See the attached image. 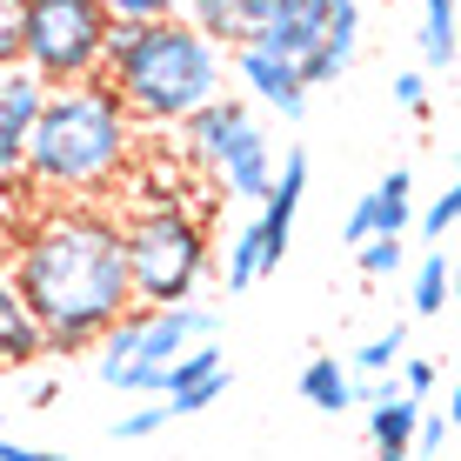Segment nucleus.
Here are the masks:
<instances>
[{
    "label": "nucleus",
    "mask_w": 461,
    "mask_h": 461,
    "mask_svg": "<svg viewBox=\"0 0 461 461\" xmlns=\"http://www.w3.org/2000/svg\"><path fill=\"white\" fill-rule=\"evenodd\" d=\"M394 101H402L408 114H421L428 107V74H394Z\"/></svg>",
    "instance_id": "c85d7f7f"
},
{
    "label": "nucleus",
    "mask_w": 461,
    "mask_h": 461,
    "mask_svg": "<svg viewBox=\"0 0 461 461\" xmlns=\"http://www.w3.org/2000/svg\"><path fill=\"white\" fill-rule=\"evenodd\" d=\"M228 60H234V74H241V87H248L261 107H275L281 121H301V114H308V81H301L294 60L267 54V47H234Z\"/></svg>",
    "instance_id": "f8f14e48"
},
{
    "label": "nucleus",
    "mask_w": 461,
    "mask_h": 461,
    "mask_svg": "<svg viewBox=\"0 0 461 461\" xmlns=\"http://www.w3.org/2000/svg\"><path fill=\"white\" fill-rule=\"evenodd\" d=\"M101 81L114 87L134 127H181L194 107L228 94V47L194 34L181 14L148 27H114L101 54Z\"/></svg>",
    "instance_id": "7ed1b4c3"
},
{
    "label": "nucleus",
    "mask_w": 461,
    "mask_h": 461,
    "mask_svg": "<svg viewBox=\"0 0 461 461\" xmlns=\"http://www.w3.org/2000/svg\"><path fill=\"white\" fill-rule=\"evenodd\" d=\"M402 261H408V248H402V234H375V241H361V275H402Z\"/></svg>",
    "instance_id": "393cba45"
},
{
    "label": "nucleus",
    "mask_w": 461,
    "mask_h": 461,
    "mask_svg": "<svg viewBox=\"0 0 461 461\" xmlns=\"http://www.w3.org/2000/svg\"><path fill=\"white\" fill-rule=\"evenodd\" d=\"M261 275H267V267H261V234H254V214H248L241 228L228 234V248H221V288H228V294H248Z\"/></svg>",
    "instance_id": "a211bd4d"
},
{
    "label": "nucleus",
    "mask_w": 461,
    "mask_h": 461,
    "mask_svg": "<svg viewBox=\"0 0 461 461\" xmlns=\"http://www.w3.org/2000/svg\"><path fill=\"white\" fill-rule=\"evenodd\" d=\"M41 101H47V81H34L21 60L0 68V181L21 174V148H27V127H34Z\"/></svg>",
    "instance_id": "4468645a"
},
{
    "label": "nucleus",
    "mask_w": 461,
    "mask_h": 461,
    "mask_svg": "<svg viewBox=\"0 0 461 461\" xmlns=\"http://www.w3.org/2000/svg\"><path fill=\"white\" fill-rule=\"evenodd\" d=\"M435 381H441V361H435V355H402V361H394V388L415 394V402L435 388Z\"/></svg>",
    "instance_id": "a878e982"
},
{
    "label": "nucleus",
    "mask_w": 461,
    "mask_h": 461,
    "mask_svg": "<svg viewBox=\"0 0 461 461\" xmlns=\"http://www.w3.org/2000/svg\"><path fill=\"white\" fill-rule=\"evenodd\" d=\"M301 194H308V154H301V148H288V161L275 167V187H267V201L254 208V234H261V267H267V275H275V267L288 261Z\"/></svg>",
    "instance_id": "6e6552de"
},
{
    "label": "nucleus",
    "mask_w": 461,
    "mask_h": 461,
    "mask_svg": "<svg viewBox=\"0 0 461 461\" xmlns=\"http://www.w3.org/2000/svg\"><path fill=\"white\" fill-rule=\"evenodd\" d=\"M301 402L321 408V415H348V408H355V375H348V361L314 355L308 368H301Z\"/></svg>",
    "instance_id": "f3484780"
},
{
    "label": "nucleus",
    "mask_w": 461,
    "mask_h": 461,
    "mask_svg": "<svg viewBox=\"0 0 461 461\" xmlns=\"http://www.w3.org/2000/svg\"><path fill=\"white\" fill-rule=\"evenodd\" d=\"M101 7H107L114 27H148V21H174L181 0H101Z\"/></svg>",
    "instance_id": "b1692460"
},
{
    "label": "nucleus",
    "mask_w": 461,
    "mask_h": 461,
    "mask_svg": "<svg viewBox=\"0 0 461 461\" xmlns=\"http://www.w3.org/2000/svg\"><path fill=\"white\" fill-rule=\"evenodd\" d=\"M47 355V341H41V328H34V314H27V301L21 288H14V275H7V261H0V368H34V361Z\"/></svg>",
    "instance_id": "dca6fc26"
},
{
    "label": "nucleus",
    "mask_w": 461,
    "mask_h": 461,
    "mask_svg": "<svg viewBox=\"0 0 461 461\" xmlns=\"http://www.w3.org/2000/svg\"><path fill=\"white\" fill-rule=\"evenodd\" d=\"M408 221H415V174L388 167L368 194L355 201V214H348L341 234H348V248H361V241H375V234H402Z\"/></svg>",
    "instance_id": "ddd939ff"
},
{
    "label": "nucleus",
    "mask_w": 461,
    "mask_h": 461,
    "mask_svg": "<svg viewBox=\"0 0 461 461\" xmlns=\"http://www.w3.org/2000/svg\"><path fill=\"white\" fill-rule=\"evenodd\" d=\"M167 402V415H201V408H214L221 394H228V361H221V341H194L181 361L161 375V388H154Z\"/></svg>",
    "instance_id": "9d476101"
},
{
    "label": "nucleus",
    "mask_w": 461,
    "mask_h": 461,
    "mask_svg": "<svg viewBox=\"0 0 461 461\" xmlns=\"http://www.w3.org/2000/svg\"><path fill=\"white\" fill-rule=\"evenodd\" d=\"M402 355H408V328H402V321H388L381 335H368V341L355 348V355H348V375H355V381L394 375V361H402Z\"/></svg>",
    "instance_id": "aec40b11"
},
{
    "label": "nucleus",
    "mask_w": 461,
    "mask_h": 461,
    "mask_svg": "<svg viewBox=\"0 0 461 461\" xmlns=\"http://www.w3.org/2000/svg\"><path fill=\"white\" fill-rule=\"evenodd\" d=\"M47 355H94V341L134 308L121 214L101 201H54L21 228L7 261Z\"/></svg>",
    "instance_id": "f257e3e1"
},
{
    "label": "nucleus",
    "mask_w": 461,
    "mask_h": 461,
    "mask_svg": "<svg viewBox=\"0 0 461 461\" xmlns=\"http://www.w3.org/2000/svg\"><path fill=\"white\" fill-rule=\"evenodd\" d=\"M181 161L201 167L221 194L241 201V208H261L267 187H275V148H267V127L254 121L234 94H221V101L194 107V114L181 121Z\"/></svg>",
    "instance_id": "423d86ee"
},
{
    "label": "nucleus",
    "mask_w": 461,
    "mask_h": 461,
    "mask_svg": "<svg viewBox=\"0 0 461 461\" xmlns=\"http://www.w3.org/2000/svg\"><path fill=\"white\" fill-rule=\"evenodd\" d=\"M221 335V308H201V301H181V308H127L101 341H94V375L121 394H154L161 375L187 355L194 341Z\"/></svg>",
    "instance_id": "39448f33"
},
{
    "label": "nucleus",
    "mask_w": 461,
    "mask_h": 461,
    "mask_svg": "<svg viewBox=\"0 0 461 461\" xmlns=\"http://www.w3.org/2000/svg\"><path fill=\"white\" fill-rule=\"evenodd\" d=\"M261 14H267V0H181V21L194 34H208L214 47H228V54L254 41Z\"/></svg>",
    "instance_id": "2eb2a0df"
},
{
    "label": "nucleus",
    "mask_w": 461,
    "mask_h": 461,
    "mask_svg": "<svg viewBox=\"0 0 461 461\" xmlns=\"http://www.w3.org/2000/svg\"><path fill=\"white\" fill-rule=\"evenodd\" d=\"M355 408H368L375 461H408V441H415V421H421L415 394L394 388V375H375V381H355Z\"/></svg>",
    "instance_id": "1a4fd4ad"
},
{
    "label": "nucleus",
    "mask_w": 461,
    "mask_h": 461,
    "mask_svg": "<svg viewBox=\"0 0 461 461\" xmlns=\"http://www.w3.org/2000/svg\"><path fill=\"white\" fill-rule=\"evenodd\" d=\"M107 34L114 21L101 0H21V68L47 87L101 81Z\"/></svg>",
    "instance_id": "0eeeda50"
},
{
    "label": "nucleus",
    "mask_w": 461,
    "mask_h": 461,
    "mask_svg": "<svg viewBox=\"0 0 461 461\" xmlns=\"http://www.w3.org/2000/svg\"><path fill=\"white\" fill-rule=\"evenodd\" d=\"M21 60V0H0V68Z\"/></svg>",
    "instance_id": "cd10ccee"
},
{
    "label": "nucleus",
    "mask_w": 461,
    "mask_h": 461,
    "mask_svg": "<svg viewBox=\"0 0 461 461\" xmlns=\"http://www.w3.org/2000/svg\"><path fill=\"white\" fill-rule=\"evenodd\" d=\"M421 60L441 74L455 68V0H421Z\"/></svg>",
    "instance_id": "412c9836"
},
{
    "label": "nucleus",
    "mask_w": 461,
    "mask_h": 461,
    "mask_svg": "<svg viewBox=\"0 0 461 461\" xmlns=\"http://www.w3.org/2000/svg\"><path fill=\"white\" fill-rule=\"evenodd\" d=\"M455 221H461V187L448 181V187H441V194H435V201H428V208L415 214V234H421L428 248H441V241L455 234Z\"/></svg>",
    "instance_id": "5701e85b"
},
{
    "label": "nucleus",
    "mask_w": 461,
    "mask_h": 461,
    "mask_svg": "<svg viewBox=\"0 0 461 461\" xmlns=\"http://www.w3.org/2000/svg\"><path fill=\"white\" fill-rule=\"evenodd\" d=\"M455 441V388L441 394V408H421L415 421V441H408V461H435L441 448Z\"/></svg>",
    "instance_id": "4be33fe9"
},
{
    "label": "nucleus",
    "mask_w": 461,
    "mask_h": 461,
    "mask_svg": "<svg viewBox=\"0 0 461 461\" xmlns=\"http://www.w3.org/2000/svg\"><path fill=\"white\" fill-rule=\"evenodd\" d=\"M174 415H167V402H154V408H134V415H121L114 421V441H148V435H161Z\"/></svg>",
    "instance_id": "bb28decb"
},
{
    "label": "nucleus",
    "mask_w": 461,
    "mask_h": 461,
    "mask_svg": "<svg viewBox=\"0 0 461 461\" xmlns=\"http://www.w3.org/2000/svg\"><path fill=\"white\" fill-rule=\"evenodd\" d=\"M448 294H455V261H448V248H428L415 261V294H408V308H415L421 321H435V314L448 308Z\"/></svg>",
    "instance_id": "6ab92c4d"
},
{
    "label": "nucleus",
    "mask_w": 461,
    "mask_h": 461,
    "mask_svg": "<svg viewBox=\"0 0 461 461\" xmlns=\"http://www.w3.org/2000/svg\"><path fill=\"white\" fill-rule=\"evenodd\" d=\"M121 254H127L134 308H181L214 275V241L201 208H127Z\"/></svg>",
    "instance_id": "20e7f679"
},
{
    "label": "nucleus",
    "mask_w": 461,
    "mask_h": 461,
    "mask_svg": "<svg viewBox=\"0 0 461 461\" xmlns=\"http://www.w3.org/2000/svg\"><path fill=\"white\" fill-rule=\"evenodd\" d=\"M0 461H68V455H60V448H34V441L0 435Z\"/></svg>",
    "instance_id": "c756f323"
},
{
    "label": "nucleus",
    "mask_w": 461,
    "mask_h": 461,
    "mask_svg": "<svg viewBox=\"0 0 461 461\" xmlns=\"http://www.w3.org/2000/svg\"><path fill=\"white\" fill-rule=\"evenodd\" d=\"M321 41H328V7H314V0H267V14H261L248 47H267V54L301 68V60L321 54Z\"/></svg>",
    "instance_id": "9b49d317"
},
{
    "label": "nucleus",
    "mask_w": 461,
    "mask_h": 461,
    "mask_svg": "<svg viewBox=\"0 0 461 461\" xmlns=\"http://www.w3.org/2000/svg\"><path fill=\"white\" fill-rule=\"evenodd\" d=\"M140 154V127L127 121L107 81L47 87L21 148V181L47 201H101L127 181Z\"/></svg>",
    "instance_id": "f03ea898"
}]
</instances>
